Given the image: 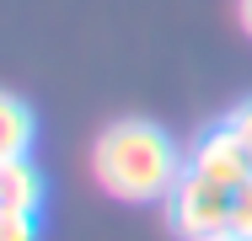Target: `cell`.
Listing matches in <instances>:
<instances>
[{"label": "cell", "instance_id": "cell-1", "mask_svg": "<svg viewBox=\"0 0 252 241\" xmlns=\"http://www.w3.org/2000/svg\"><path fill=\"white\" fill-rule=\"evenodd\" d=\"M183 166H188V155L151 118H118L92 145V177L118 204H166Z\"/></svg>", "mask_w": 252, "mask_h": 241}, {"label": "cell", "instance_id": "cell-2", "mask_svg": "<svg viewBox=\"0 0 252 241\" xmlns=\"http://www.w3.org/2000/svg\"><path fill=\"white\" fill-rule=\"evenodd\" d=\"M166 225L183 241H215L236 225V188L204 177L193 166H183L177 188L166 193Z\"/></svg>", "mask_w": 252, "mask_h": 241}, {"label": "cell", "instance_id": "cell-3", "mask_svg": "<svg viewBox=\"0 0 252 241\" xmlns=\"http://www.w3.org/2000/svg\"><path fill=\"white\" fill-rule=\"evenodd\" d=\"M188 166L204 172V177H215V182H225V188H242L252 177V161L242 150V140L231 134V123H209L199 140L188 145Z\"/></svg>", "mask_w": 252, "mask_h": 241}, {"label": "cell", "instance_id": "cell-4", "mask_svg": "<svg viewBox=\"0 0 252 241\" xmlns=\"http://www.w3.org/2000/svg\"><path fill=\"white\" fill-rule=\"evenodd\" d=\"M0 209H22V214H38L43 209V172L27 155L0 161Z\"/></svg>", "mask_w": 252, "mask_h": 241}, {"label": "cell", "instance_id": "cell-5", "mask_svg": "<svg viewBox=\"0 0 252 241\" xmlns=\"http://www.w3.org/2000/svg\"><path fill=\"white\" fill-rule=\"evenodd\" d=\"M32 140H38V123H32L27 102H16L11 91H0V161L32 155Z\"/></svg>", "mask_w": 252, "mask_h": 241}, {"label": "cell", "instance_id": "cell-6", "mask_svg": "<svg viewBox=\"0 0 252 241\" xmlns=\"http://www.w3.org/2000/svg\"><path fill=\"white\" fill-rule=\"evenodd\" d=\"M0 241H38V214L0 209Z\"/></svg>", "mask_w": 252, "mask_h": 241}, {"label": "cell", "instance_id": "cell-7", "mask_svg": "<svg viewBox=\"0 0 252 241\" xmlns=\"http://www.w3.org/2000/svg\"><path fill=\"white\" fill-rule=\"evenodd\" d=\"M225 123H231V134L242 140V150H247V161H252V96H247V102H236V107L225 113Z\"/></svg>", "mask_w": 252, "mask_h": 241}, {"label": "cell", "instance_id": "cell-8", "mask_svg": "<svg viewBox=\"0 0 252 241\" xmlns=\"http://www.w3.org/2000/svg\"><path fill=\"white\" fill-rule=\"evenodd\" d=\"M231 231H247L252 236V177L236 188V225H231Z\"/></svg>", "mask_w": 252, "mask_h": 241}, {"label": "cell", "instance_id": "cell-9", "mask_svg": "<svg viewBox=\"0 0 252 241\" xmlns=\"http://www.w3.org/2000/svg\"><path fill=\"white\" fill-rule=\"evenodd\" d=\"M236 16H242V27H247V38H252V0H236Z\"/></svg>", "mask_w": 252, "mask_h": 241}, {"label": "cell", "instance_id": "cell-10", "mask_svg": "<svg viewBox=\"0 0 252 241\" xmlns=\"http://www.w3.org/2000/svg\"><path fill=\"white\" fill-rule=\"evenodd\" d=\"M215 241H252L247 231H225V236H215Z\"/></svg>", "mask_w": 252, "mask_h": 241}]
</instances>
